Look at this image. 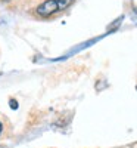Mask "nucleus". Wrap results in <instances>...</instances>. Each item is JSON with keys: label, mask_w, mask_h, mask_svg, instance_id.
<instances>
[{"label": "nucleus", "mask_w": 137, "mask_h": 148, "mask_svg": "<svg viewBox=\"0 0 137 148\" xmlns=\"http://www.w3.org/2000/svg\"><path fill=\"white\" fill-rule=\"evenodd\" d=\"M75 0H46L35 8V15L39 18H50L59 12L66 10Z\"/></svg>", "instance_id": "f257e3e1"}, {"label": "nucleus", "mask_w": 137, "mask_h": 148, "mask_svg": "<svg viewBox=\"0 0 137 148\" xmlns=\"http://www.w3.org/2000/svg\"><path fill=\"white\" fill-rule=\"evenodd\" d=\"M10 104H12V108H15V110L18 108V105H16V101H15V99H10Z\"/></svg>", "instance_id": "f03ea898"}, {"label": "nucleus", "mask_w": 137, "mask_h": 148, "mask_svg": "<svg viewBox=\"0 0 137 148\" xmlns=\"http://www.w3.org/2000/svg\"><path fill=\"white\" fill-rule=\"evenodd\" d=\"M2 130H3V125L0 123V133H2Z\"/></svg>", "instance_id": "7ed1b4c3"}, {"label": "nucleus", "mask_w": 137, "mask_h": 148, "mask_svg": "<svg viewBox=\"0 0 137 148\" xmlns=\"http://www.w3.org/2000/svg\"><path fill=\"white\" fill-rule=\"evenodd\" d=\"M136 89H137V86H136Z\"/></svg>", "instance_id": "20e7f679"}]
</instances>
